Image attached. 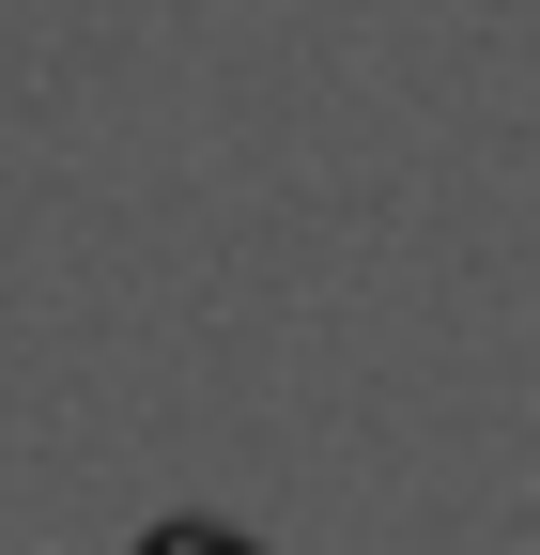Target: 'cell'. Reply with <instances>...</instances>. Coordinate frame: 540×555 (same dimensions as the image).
<instances>
[{
  "mask_svg": "<svg viewBox=\"0 0 540 555\" xmlns=\"http://www.w3.org/2000/svg\"><path fill=\"white\" fill-rule=\"evenodd\" d=\"M140 555H262V540H232V525H155Z\"/></svg>",
  "mask_w": 540,
  "mask_h": 555,
  "instance_id": "6da1fadb",
  "label": "cell"
}]
</instances>
